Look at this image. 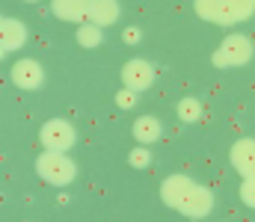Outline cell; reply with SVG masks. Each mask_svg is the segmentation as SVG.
Masks as SVG:
<instances>
[{
  "label": "cell",
  "instance_id": "obj_1",
  "mask_svg": "<svg viewBox=\"0 0 255 222\" xmlns=\"http://www.w3.org/2000/svg\"><path fill=\"white\" fill-rule=\"evenodd\" d=\"M160 199L175 208L178 214L190 217V220H202L211 214L214 208V196L211 190H205L202 184H196L187 175H169L163 184H160Z\"/></svg>",
  "mask_w": 255,
  "mask_h": 222
},
{
  "label": "cell",
  "instance_id": "obj_2",
  "mask_svg": "<svg viewBox=\"0 0 255 222\" xmlns=\"http://www.w3.org/2000/svg\"><path fill=\"white\" fill-rule=\"evenodd\" d=\"M36 172H39L42 181H48L54 187H65V184L74 181L77 166H74V160L65 157L63 151H42L39 160H36Z\"/></svg>",
  "mask_w": 255,
  "mask_h": 222
},
{
  "label": "cell",
  "instance_id": "obj_3",
  "mask_svg": "<svg viewBox=\"0 0 255 222\" xmlns=\"http://www.w3.org/2000/svg\"><path fill=\"white\" fill-rule=\"evenodd\" d=\"M214 66L217 69H238L253 60V42L247 36H229L217 51H214Z\"/></svg>",
  "mask_w": 255,
  "mask_h": 222
},
{
  "label": "cell",
  "instance_id": "obj_4",
  "mask_svg": "<svg viewBox=\"0 0 255 222\" xmlns=\"http://www.w3.org/2000/svg\"><path fill=\"white\" fill-rule=\"evenodd\" d=\"M39 140H42V146L45 151H68V148L74 146V128L65 122V119H51V122H45L42 125V134H39Z\"/></svg>",
  "mask_w": 255,
  "mask_h": 222
},
{
  "label": "cell",
  "instance_id": "obj_5",
  "mask_svg": "<svg viewBox=\"0 0 255 222\" xmlns=\"http://www.w3.org/2000/svg\"><path fill=\"white\" fill-rule=\"evenodd\" d=\"M122 83L133 92H142L154 83V66L145 63V60H130L125 69H122Z\"/></svg>",
  "mask_w": 255,
  "mask_h": 222
},
{
  "label": "cell",
  "instance_id": "obj_6",
  "mask_svg": "<svg viewBox=\"0 0 255 222\" xmlns=\"http://www.w3.org/2000/svg\"><path fill=\"white\" fill-rule=\"evenodd\" d=\"M42 66L36 60H18L12 66V83L18 89H39L42 86Z\"/></svg>",
  "mask_w": 255,
  "mask_h": 222
},
{
  "label": "cell",
  "instance_id": "obj_7",
  "mask_svg": "<svg viewBox=\"0 0 255 222\" xmlns=\"http://www.w3.org/2000/svg\"><path fill=\"white\" fill-rule=\"evenodd\" d=\"M232 166L244 178H255V140H238L232 146Z\"/></svg>",
  "mask_w": 255,
  "mask_h": 222
},
{
  "label": "cell",
  "instance_id": "obj_8",
  "mask_svg": "<svg viewBox=\"0 0 255 222\" xmlns=\"http://www.w3.org/2000/svg\"><path fill=\"white\" fill-rule=\"evenodd\" d=\"M86 18H89V24H95V27L104 30V27H110V24L119 21V3L116 0H89Z\"/></svg>",
  "mask_w": 255,
  "mask_h": 222
},
{
  "label": "cell",
  "instance_id": "obj_9",
  "mask_svg": "<svg viewBox=\"0 0 255 222\" xmlns=\"http://www.w3.org/2000/svg\"><path fill=\"white\" fill-rule=\"evenodd\" d=\"M255 3L253 0H223L220 3V15H217V24H238V21H247L253 15Z\"/></svg>",
  "mask_w": 255,
  "mask_h": 222
},
{
  "label": "cell",
  "instance_id": "obj_10",
  "mask_svg": "<svg viewBox=\"0 0 255 222\" xmlns=\"http://www.w3.org/2000/svg\"><path fill=\"white\" fill-rule=\"evenodd\" d=\"M24 42H27V27L15 18H6L3 27H0V48L3 51H18Z\"/></svg>",
  "mask_w": 255,
  "mask_h": 222
},
{
  "label": "cell",
  "instance_id": "obj_11",
  "mask_svg": "<svg viewBox=\"0 0 255 222\" xmlns=\"http://www.w3.org/2000/svg\"><path fill=\"white\" fill-rule=\"evenodd\" d=\"M51 9L60 21H83L89 12V0H51Z\"/></svg>",
  "mask_w": 255,
  "mask_h": 222
},
{
  "label": "cell",
  "instance_id": "obj_12",
  "mask_svg": "<svg viewBox=\"0 0 255 222\" xmlns=\"http://www.w3.org/2000/svg\"><path fill=\"white\" fill-rule=\"evenodd\" d=\"M133 137H136V143H142V146L160 140V122H157L154 116H139V119L133 122Z\"/></svg>",
  "mask_w": 255,
  "mask_h": 222
},
{
  "label": "cell",
  "instance_id": "obj_13",
  "mask_svg": "<svg viewBox=\"0 0 255 222\" xmlns=\"http://www.w3.org/2000/svg\"><path fill=\"white\" fill-rule=\"evenodd\" d=\"M77 42H80L83 48H95V45H101V27H95V24H83V27L77 30Z\"/></svg>",
  "mask_w": 255,
  "mask_h": 222
},
{
  "label": "cell",
  "instance_id": "obj_14",
  "mask_svg": "<svg viewBox=\"0 0 255 222\" xmlns=\"http://www.w3.org/2000/svg\"><path fill=\"white\" fill-rule=\"evenodd\" d=\"M178 116H181L184 122H199V119H202V104H199L196 98L178 101Z\"/></svg>",
  "mask_w": 255,
  "mask_h": 222
},
{
  "label": "cell",
  "instance_id": "obj_15",
  "mask_svg": "<svg viewBox=\"0 0 255 222\" xmlns=\"http://www.w3.org/2000/svg\"><path fill=\"white\" fill-rule=\"evenodd\" d=\"M220 3H223V0H196V12H199L205 21H214V24H217V15H220Z\"/></svg>",
  "mask_w": 255,
  "mask_h": 222
},
{
  "label": "cell",
  "instance_id": "obj_16",
  "mask_svg": "<svg viewBox=\"0 0 255 222\" xmlns=\"http://www.w3.org/2000/svg\"><path fill=\"white\" fill-rule=\"evenodd\" d=\"M128 160H130V166H136V169H142V166H148V151L145 148H133L130 154H128Z\"/></svg>",
  "mask_w": 255,
  "mask_h": 222
},
{
  "label": "cell",
  "instance_id": "obj_17",
  "mask_svg": "<svg viewBox=\"0 0 255 222\" xmlns=\"http://www.w3.org/2000/svg\"><path fill=\"white\" fill-rule=\"evenodd\" d=\"M136 95H139V92H133V89H122V92L116 95V104H119L122 110H130V107L136 104Z\"/></svg>",
  "mask_w": 255,
  "mask_h": 222
},
{
  "label": "cell",
  "instance_id": "obj_18",
  "mask_svg": "<svg viewBox=\"0 0 255 222\" xmlns=\"http://www.w3.org/2000/svg\"><path fill=\"white\" fill-rule=\"evenodd\" d=\"M241 199H244L250 208H255V178H247V181H244V187H241Z\"/></svg>",
  "mask_w": 255,
  "mask_h": 222
},
{
  "label": "cell",
  "instance_id": "obj_19",
  "mask_svg": "<svg viewBox=\"0 0 255 222\" xmlns=\"http://www.w3.org/2000/svg\"><path fill=\"white\" fill-rule=\"evenodd\" d=\"M125 42L128 45H136V42H139V30H136V27H128L125 30Z\"/></svg>",
  "mask_w": 255,
  "mask_h": 222
},
{
  "label": "cell",
  "instance_id": "obj_20",
  "mask_svg": "<svg viewBox=\"0 0 255 222\" xmlns=\"http://www.w3.org/2000/svg\"><path fill=\"white\" fill-rule=\"evenodd\" d=\"M3 54H6V51H3V48H0V57H3Z\"/></svg>",
  "mask_w": 255,
  "mask_h": 222
},
{
  "label": "cell",
  "instance_id": "obj_21",
  "mask_svg": "<svg viewBox=\"0 0 255 222\" xmlns=\"http://www.w3.org/2000/svg\"><path fill=\"white\" fill-rule=\"evenodd\" d=\"M0 27H3V15H0Z\"/></svg>",
  "mask_w": 255,
  "mask_h": 222
},
{
  "label": "cell",
  "instance_id": "obj_22",
  "mask_svg": "<svg viewBox=\"0 0 255 222\" xmlns=\"http://www.w3.org/2000/svg\"><path fill=\"white\" fill-rule=\"evenodd\" d=\"M27 3H36V0H27Z\"/></svg>",
  "mask_w": 255,
  "mask_h": 222
},
{
  "label": "cell",
  "instance_id": "obj_23",
  "mask_svg": "<svg viewBox=\"0 0 255 222\" xmlns=\"http://www.w3.org/2000/svg\"><path fill=\"white\" fill-rule=\"evenodd\" d=\"M253 3H255V0H253Z\"/></svg>",
  "mask_w": 255,
  "mask_h": 222
}]
</instances>
